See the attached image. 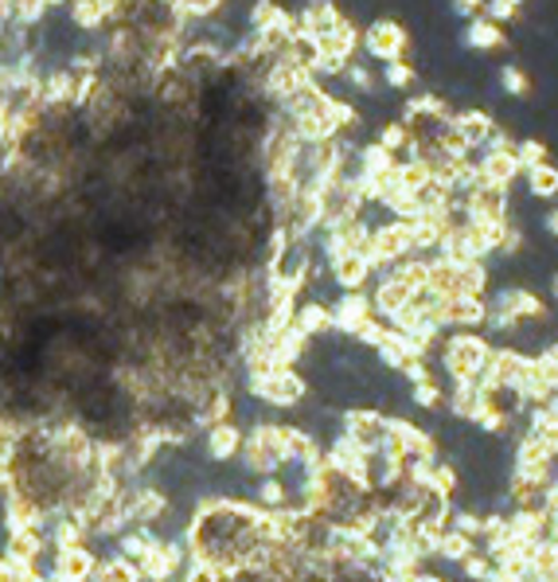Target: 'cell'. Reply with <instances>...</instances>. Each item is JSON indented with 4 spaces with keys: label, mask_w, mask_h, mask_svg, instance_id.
Segmentation results:
<instances>
[{
    "label": "cell",
    "mask_w": 558,
    "mask_h": 582,
    "mask_svg": "<svg viewBox=\"0 0 558 582\" xmlns=\"http://www.w3.org/2000/svg\"><path fill=\"white\" fill-rule=\"evenodd\" d=\"M328 266V278L336 282V290L348 293V290H363V286L375 278V266L367 254L360 251H344V254H332V258H325Z\"/></svg>",
    "instance_id": "obj_10"
},
{
    "label": "cell",
    "mask_w": 558,
    "mask_h": 582,
    "mask_svg": "<svg viewBox=\"0 0 558 582\" xmlns=\"http://www.w3.org/2000/svg\"><path fill=\"white\" fill-rule=\"evenodd\" d=\"M493 340L484 337L476 329H457L449 332L446 340L438 344V360H441V372L449 376V384H476L493 356Z\"/></svg>",
    "instance_id": "obj_1"
},
{
    "label": "cell",
    "mask_w": 558,
    "mask_h": 582,
    "mask_svg": "<svg viewBox=\"0 0 558 582\" xmlns=\"http://www.w3.org/2000/svg\"><path fill=\"white\" fill-rule=\"evenodd\" d=\"M246 395L258 399L262 407H274V411H293L308 399V379L298 367H274L262 376H246Z\"/></svg>",
    "instance_id": "obj_2"
},
{
    "label": "cell",
    "mask_w": 558,
    "mask_h": 582,
    "mask_svg": "<svg viewBox=\"0 0 558 582\" xmlns=\"http://www.w3.org/2000/svg\"><path fill=\"white\" fill-rule=\"evenodd\" d=\"M488 317V298H441L438 325L441 329H484Z\"/></svg>",
    "instance_id": "obj_12"
},
{
    "label": "cell",
    "mask_w": 558,
    "mask_h": 582,
    "mask_svg": "<svg viewBox=\"0 0 558 582\" xmlns=\"http://www.w3.org/2000/svg\"><path fill=\"white\" fill-rule=\"evenodd\" d=\"M47 4L44 0H4V20L20 24V28H39L47 20Z\"/></svg>",
    "instance_id": "obj_21"
},
{
    "label": "cell",
    "mask_w": 558,
    "mask_h": 582,
    "mask_svg": "<svg viewBox=\"0 0 558 582\" xmlns=\"http://www.w3.org/2000/svg\"><path fill=\"white\" fill-rule=\"evenodd\" d=\"M476 547H481L476 539L446 528V532H441V544H438V559H446V563H461V559H465L469 551H476Z\"/></svg>",
    "instance_id": "obj_24"
},
{
    "label": "cell",
    "mask_w": 558,
    "mask_h": 582,
    "mask_svg": "<svg viewBox=\"0 0 558 582\" xmlns=\"http://www.w3.org/2000/svg\"><path fill=\"white\" fill-rule=\"evenodd\" d=\"M9 571H12V567H9V559L0 555V582H9Z\"/></svg>",
    "instance_id": "obj_36"
},
{
    "label": "cell",
    "mask_w": 558,
    "mask_h": 582,
    "mask_svg": "<svg viewBox=\"0 0 558 582\" xmlns=\"http://www.w3.org/2000/svg\"><path fill=\"white\" fill-rule=\"evenodd\" d=\"M340 434H344L352 446H360L363 453H375L387 438V414L379 407H363L352 403L340 411Z\"/></svg>",
    "instance_id": "obj_4"
},
{
    "label": "cell",
    "mask_w": 558,
    "mask_h": 582,
    "mask_svg": "<svg viewBox=\"0 0 558 582\" xmlns=\"http://www.w3.org/2000/svg\"><path fill=\"white\" fill-rule=\"evenodd\" d=\"M453 130L461 133V142L469 145V149H484L488 145V137H493L496 130V118L488 110H457L453 113Z\"/></svg>",
    "instance_id": "obj_19"
},
{
    "label": "cell",
    "mask_w": 558,
    "mask_h": 582,
    "mask_svg": "<svg viewBox=\"0 0 558 582\" xmlns=\"http://www.w3.org/2000/svg\"><path fill=\"white\" fill-rule=\"evenodd\" d=\"M488 310L504 313V317H512L520 329H523V325H543V320L550 317L547 301H543L539 293H531L527 286H504V290L488 301Z\"/></svg>",
    "instance_id": "obj_7"
},
{
    "label": "cell",
    "mask_w": 558,
    "mask_h": 582,
    "mask_svg": "<svg viewBox=\"0 0 558 582\" xmlns=\"http://www.w3.org/2000/svg\"><path fill=\"white\" fill-rule=\"evenodd\" d=\"M515 4H523V0H515Z\"/></svg>",
    "instance_id": "obj_40"
},
{
    "label": "cell",
    "mask_w": 558,
    "mask_h": 582,
    "mask_svg": "<svg viewBox=\"0 0 558 582\" xmlns=\"http://www.w3.org/2000/svg\"><path fill=\"white\" fill-rule=\"evenodd\" d=\"M383 83L391 86V90H410V86L418 83V71L407 59H395V63H383Z\"/></svg>",
    "instance_id": "obj_28"
},
{
    "label": "cell",
    "mask_w": 558,
    "mask_h": 582,
    "mask_svg": "<svg viewBox=\"0 0 558 582\" xmlns=\"http://www.w3.org/2000/svg\"><path fill=\"white\" fill-rule=\"evenodd\" d=\"M372 298V310L379 320H391L395 313L407 310V301L414 298V290H410L407 282H402L395 270H379V282H375V290L367 293Z\"/></svg>",
    "instance_id": "obj_13"
},
{
    "label": "cell",
    "mask_w": 558,
    "mask_h": 582,
    "mask_svg": "<svg viewBox=\"0 0 558 582\" xmlns=\"http://www.w3.org/2000/svg\"><path fill=\"white\" fill-rule=\"evenodd\" d=\"M523 180H527V192L535 199H555L558 196V165H550V160H543V165L527 169L523 172Z\"/></svg>",
    "instance_id": "obj_22"
},
{
    "label": "cell",
    "mask_w": 558,
    "mask_h": 582,
    "mask_svg": "<svg viewBox=\"0 0 558 582\" xmlns=\"http://www.w3.org/2000/svg\"><path fill=\"white\" fill-rule=\"evenodd\" d=\"M328 305H332V325H336V332H340V337H348V340H352L355 332H360L363 325H367V320L375 317L367 290H348V293H340L336 301H328Z\"/></svg>",
    "instance_id": "obj_9"
},
{
    "label": "cell",
    "mask_w": 558,
    "mask_h": 582,
    "mask_svg": "<svg viewBox=\"0 0 558 582\" xmlns=\"http://www.w3.org/2000/svg\"><path fill=\"white\" fill-rule=\"evenodd\" d=\"M90 582H145V579H141L133 559H125V555H106V559H98V567H94Z\"/></svg>",
    "instance_id": "obj_20"
},
{
    "label": "cell",
    "mask_w": 558,
    "mask_h": 582,
    "mask_svg": "<svg viewBox=\"0 0 558 582\" xmlns=\"http://www.w3.org/2000/svg\"><path fill=\"white\" fill-rule=\"evenodd\" d=\"M360 44H363V51H367V59H375V63H395V59H407L410 32L402 28L399 20L379 16V20H372V28L360 36Z\"/></svg>",
    "instance_id": "obj_5"
},
{
    "label": "cell",
    "mask_w": 558,
    "mask_h": 582,
    "mask_svg": "<svg viewBox=\"0 0 558 582\" xmlns=\"http://www.w3.org/2000/svg\"><path fill=\"white\" fill-rule=\"evenodd\" d=\"M476 172H481L484 184H500V189H512L523 177L515 149H481L476 153Z\"/></svg>",
    "instance_id": "obj_14"
},
{
    "label": "cell",
    "mask_w": 558,
    "mask_h": 582,
    "mask_svg": "<svg viewBox=\"0 0 558 582\" xmlns=\"http://www.w3.org/2000/svg\"><path fill=\"white\" fill-rule=\"evenodd\" d=\"M449 12H453L457 20H473L484 12V0H449Z\"/></svg>",
    "instance_id": "obj_32"
},
{
    "label": "cell",
    "mask_w": 558,
    "mask_h": 582,
    "mask_svg": "<svg viewBox=\"0 0 558 582\" xmlns=\"http://www.w3.org/2000/svg\"><path fill=\"white\" fill-rule=\"evenodd\" d=\"M555 352H558V340H555Z\"/></svg>",
    "instance_id": "obj_39"
},
{
    "label": "cell",
    "mask_w": 558,
    "mask_h": 582,
    "mask_svg": "<svg viewBox=\"0 0 558 582\" xmlns=\"http://www.w3.org/2000/svg\"><path fill=\"white\" fill-rule=\"evenodd\" d=\"M520 9L523 4H515V0H484L481 16H488L493 24H504V20H520Z\"/></svg>",
    "instance_id": "obj_31"
},
{
    "label": "cell",
    "mask_w": 558,
    "mask_h": 582,
    "mask_svg": "<svg viewBox=\"0 0 558 582\" xmlns=\"http://www.w3.org/2000/svg\"><path fill=\"white\" fill-rule=\"evenodd\" d=\"M407 582H449L446 574H434V571H422V574H414V579H407Z\"/></svg>",
    "instance_id": "obj_35"
},
{
    "label": "cell",
    "mask_w": 558,
    "mask_h": 582,
    "mask_svg": "<svg viewBox=\"0 0 558 582\" xmlns=\"http://www.w3.org/2000/svg\"><path fill=\"white\" fill-rule=\"evenodd\" d=\"M555 399H558V395H555Z\"/></svg>",
    "instance_id": "obj_41"
},
{
    "label": "cell",
    "mask_w": 558,
    "mask_h": 582,
    "mask_svg": "<svg viewBox=\"0 0 558 582\" xmlns=\"http://www.w3.org/2000/svg\"><path fill=\"white\" fill-rule=\"evenodd\" d=\"M543 231H547L550 239H558V207H550L547 216H543Z\"/></svg>",
    "instance_id": "obj_33"
},
{
    "label": "cell",
    "mask_w": 558,
    "mask_h": 582,
    "mask_svg": "<svg viewBox=\"0 0 558 582\" xmlns=\"http://www.w3.org/2000/svg\"><path fill=\"white\" fill-rule=\"evenodd\" d=\"M469 211V223H508L512 219V189H500V184H476L461 196Z\"/></svg>",
    "instance_id": "obj_6"
},
{
    "label": "cell",
    "mask_w": 558,
    "mask_h": 582,
    "mask_svg": "<svg viewBox=\"0 0 558 582\" xmlns=\"http://www.w3.org/2000/svg\"><path fill=\"white\" fill-rule=\"evenodd\" d=\"M488 582H531L527 574H508V571H493L488 574Z\"/></svg>",
    "instance_id": "obj_34"
},
{
    "label": "cell",
    "mask_w": 558,
    "mask_h": 582,
    "mask_svg": "<svg viewBox=\"0 0 558 582\" xmlns=\"http://www.w3.org/2000/svg\"><path fill=\"white\" fill-rule=\"evenodd\" d=\"M47 9H63V4H71V0H44Z\"/></svg>",
    "instance_id": "obj_37"
},
{
    "label": "cell",
    "mask_w": 558,
    "mask_h": 582,
    "mask_svg": "<svg viewBox=\"0 0 558 582\" xmlns=\"http://www.w3.org/2000/svg\"><path fill=\"white\" fill-rule=\"evenodd\" d=\"M457 571H461V579L469 582H488V574H493V559L484 555V547H476V551H469L461 563H457Z\"/></svg>",
    "instance_id": "obj_27"
},
{
    "label": "cell",
    "mask_w": 558,
    "mask_h": 582,
    "mask_svg": "<svg viewBox=\"0 0 558 582\" xmlns=\"http://www.w3.org/2000/svg\"><path fill=\"white\" fill-rule=\"evenodd\" d=\"M515 160H520V172L535 169V165H543V160H547V145H543L539 137H527V142H515Z\"/></svg>",
    "instance_id": "obj_30"
},
{
    "label": "cell",
    "mask_w": 558,
    "mask_h": 582,
    "mask_svg": "<svg viewBox=\"0 0 558 582\" xmlns=\"http://www.w3.org/2000/svg\"><path fill=\"white\" fill-rule=\"evenodd\" d=\"M340 78H344V83L352 86L355 95H375V90H379V78L372 75V66L355 63V59L344 66V75H340Z\"/></svg>",
    "instance_id": "obj_29"
},
{
    "label": "cell",
    "mask_w": 558,
    "mask_h": 582,
    "mask_svg": "<svg viewBox=\"0 0 558 582\" xmlns=\"http://www.w3.org/2000/svg\"><path fill=\"white\" fill-rule=\"evenodd\" d=\"M414 254V235H410L407 219H387V223H372V239H367V258H372L375 274L387 266L402 263Z\"/></svg>",
    "instance_id": "obj_3"
},
{
    "label": "cell",
    "mask_w": 558,
    "mask_h": 582,
    "mask_svg": "<svg viewBox=\"0 0 558 582\" xmlns=\"http://www.w3.org/2000/svg\"><path fill=\"white\" fill-rule=\"evenodd\" d=\"M429 488H434L438 497H449V500H453V493L461 488V473H457L453 461L438 458V465H434V473H429Z\"/></svg>",
    "instance_id": "obj_25"
},
{
    "label": "cell",
    "mask_w": 558,
    "mask_h": 582,
    "mask_svg": "<svg viewBox=\"0 0 558 582\" xmlns=\"http://www.w3.org/2000/svg\"><path fill=\"white\" fill-rule=\"evenodd\" d=\"M550 293H555V301H558V270H555V278H550Z\"/></svg>",
    "instance_id": "obj_38"
},
{
    "label": "cell",
    "mask_w": 558,
    "mask_h": 582,
    "mask_svg": "<svg viewBox=\"0 0 558 582\" xmlns=\"http://www.w3.org/2000/svg\"><path fill=\"white\" fill-rule=\"evenodd\" d=\"M293 325L305 332L308 340H328L336 332L332 325V305L325 298H308L298 301V313H293Z\"/></svg>",
    "instance_id": "obj_16"
},
{
    "label": "cell",
    "mask_w": 558,
    "mask_h": 582,
    "mask_svg": "<svg viewBox=\"0 0 558 582\" xmlns=\"http://www.w3.org/2000/svg\"><path fill=\"white\" fill-rule=\"evenodd\" d=\"M465 48L476 51V56H496V51H504V44H508V32L500 28V24H493L488 16H473L465 24Z\"/></svg>",
    "instance_id": "obj_18"
},
{
    "label": "cell",
    "mask_w": 558,
    "mask_h": 582,
    "mask_svg": "<svg viewBox=\"0 0 558 582\" xmlns=\"http://www.w3.org/2000/svg\"><path fill=\"white\" fill-rule=\"evenodd\" d=\"M94 567H98V555L90 551V544L78 547H56L51 555V582H90Z\"/></svg>",
    "instance_id": "obj_11"
},
{
    "label": "cell",
    "mask_w": 558,
    "mask_h": 582,
    "mask_svg": "<svg viewBox=\"0 0 558 582\" xmlns=\"http://www.w3.org/2000/svg\"><path fill=\"white\" fill-rule=\"evenodd\" d=\"M508 539L515 544H543L547 539V517H543V508H512L508 512Z\"/></svg>",
    "instance_id": "obj_17"
},
{
    "label": "cell",
    "mask_w": 558,
    "mask_h": 582,
    "mask_svg": "<svg viewBox=\"0 0 558 582\" xmlns=\"http://www.w3.org/2000/svg\"><path fill=\"white\" fill-rule=\"evenodd\" d=\"M184 567H187L184 544L160 535L157 544H153V551L137 563V571H141V579H149V582H177L180 574H184Z\"/></svg>",
    "instance_id": "obj_8"
},
{
    "label": "cell",
    "mask_w": 558,
    "mask_h": 582,
    "mask_svg": "<svg viewBox=\"0 0 558 582\" xmlns=\"http://www.w3.org/2000/svg\"><path fill=\"white\" fill-rule=\"evenodd\" d=\"M410 403L422 407V411H429V414L446 411V387H441L438 379H426V384H414V387H410Z\"/></svg>",
    "instance_id": "obj_23"
},
{
    "label": "cell",
    "mask_w": 558,
    "mask_h": 582,
    "mask_svg": "<svg viewBox=\"0 0 558 582\" xmlns=\"http://www.w3.org/2000/svg\"><path fill=\"white\" fill-rule=\"evenodd\" d=\"M500 90H504L508 98H527V95H531L527 71H523V66H515V63L500 66Z\"/></svg>",
    "instance_id": "obj_26"
},
{
    "label": "cell",
    "mask_w": 558,
    "mask_h": 582,
    "mask_svg": "<svg viewBox=\"0 0 558 582\" xmlns=\"http://www.w3.org/2000/svg\"><path fill=\"white\" fill-rule=\"evenodd\" d=\"M242 450V426L234 423V419H227V423H215L204 431V453L207 461H215V465H227V461H234Z\"/></svg>",
    "instance_id": "obj_15"
}]
</instances>
